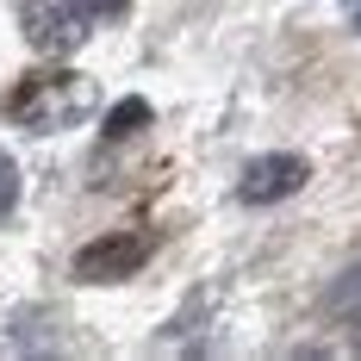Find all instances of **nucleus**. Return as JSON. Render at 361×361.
<instances>
[{
  "label": "nucleus",
  "mask_w": 361,
  "mask_h": 361,
  "mask_svg": "<svg viewBox=\"0 0 361 361\" xmlns=\"http://www.w3.org/2000/svg\"><path fill=\"white\" fill-rule=\"evenodd\" d=\"M355 32H361V0H355Z\"/></svg>",
  "instance_id": "1a4fd4ad"
},
{
  "label": "nucleus",
  "mask_w": 361,
  "mask_h": 361,
  "mask_svg": "<svg viewBox=\"0 0 361 361\" xmlns=\"http://www.w3.org/2000/svg\"><path fill=\"white\" fill-rule=\"evenodd\" d=\"M305 187V156H255L250 169H243V180H237V200L243 206H274V200H287V193H299Z\"/></svg>",
  "instance_id": "20e7f679"
},
{
  "label": "nucleus",
  "mask_w": 361,
  "mask_h": 361,
  "mask_svg": "<svg viewBox=\"0 0 361 361\" xmlns=\"http://www.w3.org/2000/svg\"><path fill=\"white\" fill-rule=\"evenodd\" d=\"M330 318H336V324H361V268H349V274L330 287Z\"/></svg>",
  "instance_id": "39448f33"
},
{
  "label": "nucleus",
  "mask_w": 361,
  "mask_h": 361,
  "mask_svg": "<svg viewBox=\"0 0 361 361\" xmlns=\"http://www.w3.org/2000/svg\"><path fill=\"white\" fill-rule=\"evenodd\" d=\"M13 206H19V169H13V156L0 149V218L13 212Z\"/></svg>",
  "instance_id": "0eeeda50"
},
{
  "label": "nucleus",
  "mask_w": 361,
  "mask_h": 361,
  "mask_svg": "<svg viewBox=\"0 0 361 361\" xmlns=\"http://www.w3.org/2000/svg\"><path fill=\"white\" fill-rule=\"evenodd\" d=\"M94 112V87L81 81V75H32V81H19L13 87V100H6V118L13 125H25V131H69Z\"/></svg>",
  "instance_id": "f257e3e1"
},
{
  "label": "nucleus",
  "mask_w": 361,
  "mask_h": 361,
  "mask_svg": "<svg viewBox=\"0 0 361 361\" xmlns=\"http://www.w3.org/2000/svg\"><path fill=\"white\" fill-rule=\"evenodd\" d=\"M19 25H25V44L37 56H75L87 44V32H94V19L75 0H25Z\"/></svg>",
  "instance_id": "f03ea898"
},
{
  "label": "nucleus",
  "mask_w": 361,
  "mask_h": 361,
  "mask_svg": "<svg viewBox=\"0 0 361 361\" xmlns=\"http://www.w3.org/2000/svg\"><path fill=\"white\" fill-rule=\"evenodd\" d=\"M144 118H149V106H144V100H125V106H118V112L106 118V137H125V131H137Z\"/></svg>",
  "instance_id": "423d86ee"
},
{
  "label": "nucleus",
  "mask_w": 361,
  "mask_h": 361,
  "mask_svg": "<svg viewBox=\"0 0 361 361\" xmlns=\"http://www.w3.org/2000/svg\"><path fill=\"white\" fill-rule=\"evenodd\" d=\"M149 243L137 231H118V237H100V243H87V250L75 255V281L81 287H112V281H125V274H137L144 268Z\"/></svg>",
  "instance_id": "7ed1b4c3"
},
{
  "label": "nucleus",
  "mask_w": 361,
  "mask_h": 361,
  "mask_svg": "<svg viewBox=\"0 0 361 361\" xmlns=\"http://www.w3.org/2000/svg\"><path fill=\"white\" fill-rule=\"evenodd\" d=\"M75 6H81L87 19H118V13H125V0H75Z\"/></svg>",
  "instance_id": "6e6552de"
}]
</instances>
